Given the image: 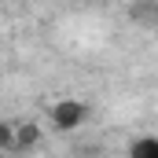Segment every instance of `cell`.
Returning a JSON list of instances; mask_svg holds the SVG:
<instances>
[{
    "label": "cell",
    "instance_id": "obj_1",
    "mask_svg": "<svg viewBox=\"0 0 158 158\" xmlns=\"http://www.w3.org/2000/svg\"><path fill=\"white\" fill-rule=\"evenodd\" d=\"M85 118H88V107H85L81 99H55V103H52V125H55L59 132L77 129Z\"/></svg>",
    "mask_w": 158,
    "mask_h": 158
},
{
    "label": "cell",
    "instance_id": "obj_2",
    "mask_svg": "<svg viewBox=\"0 0 158 158\" xmlns=\"http://www.w3.org/2000/svg\"><path fill=\"white\" fill-rule=\"evenodd\" d=\"M37 143H40V125H37V121L15 125V151H33Z\"/></svg>",
    "mask_w": 158,
    "mask_h": 158
},
{
    "label": "cell",
    "instance_id": "obj_3",
    "mask_svg": "<svg viewBox=\"0 0 158 158\" xmlns=\"http://www.w3.org/2000/svg\"><path fill=\"white\" fill-rule=\"evenodd\" d=\"M129 155L132 158H158V136H140L129 143Z\"/></svg>",
    "mask_w": 158,
    "mask_h": 158
},
{
    "label": "cell",
    "instance_id": "obj_4",
    "mask_svg": "<svg viewBox=\"0 0 158 158\" xmlns=\"http://www.w3.org/2000/svg\"><path fill=\"white\" fill-rule=\"evenodd\" d=\"M0 151H15V125L0 121Z\"/></svg>",
    "mask_w": 158,
    "mask_h": 158
}]
</instances>
